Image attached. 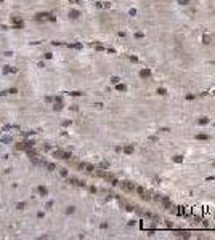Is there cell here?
<instances>
[{
	"label": "cell",
	"mask_w": 215,
	"mask_h": 240,
	"mask_svg": "<svg viewBox=\"0 0 215 240\" xmlns=\"http://www.w3.org/2000/svg\"><path fill=\"white\" fill-rule=\"evenodd\" d=\"M130 61H133V62H138V58H135V56H130Z\"/></svg>",
	"instance_id": "cell-14"
},
{
	"label": "cell",
	"mask_w": 215,
	"mask_h": 240,
	"mask_svg": "<svg viewBox=\"0 0 215 240\" xmlns=\"http://www.w3.org/2000/svg\"><path fill=\"white\" fill-rule=\"evenodd\" d=\"M178 3L180 5H188L190 3V0H178Z\"/></svg>",
	"instance_id": "cell-11"
},
{
	"label": "cell",
	"mask_w": 215,
	"mask_h": 240,
	"mask_svg": "<svg viewBox=\"0 0 215 240\" xmlns=\"http://www.w3.org/2000/svg\"><path fill=\"white\" fill-rule=\"evenodd\" d=\"M214 165H215V162H214Z\"/></svg>",
	"instance_id": "cell-16"
},
{
	"label": "cell",
	"mask_w": 215,
	"mask_h": 240,
	"mask_svg": "<svg viewBox=\"0 0 215 240\" xmlns=\"http://www.w3.org/2000/svg\"><path fill=\"white\" fill-rule=\"evenodd\" d=\"M135 15H137V10L132 8V10H130V16H135Z\"/></svg>",
	"instance_id": "cell-13"
},
{
	"label": "cell",
	"mask_w": 215,
	"mask_h": 240,
	"mask_svg": "<svg viewBox=\"0 0 215 240\" xmlns=\"http://www.w3.org/2000/svg\"><path fill=\"white\" fill-rule=\"evenodd\" d=\"M199 123H201V125H206V123H209V118H207V117H201V118H199Z\"/></svg>",
	"instance_id": "cell-6"
},
{
	"label": "cell",
	"mask_w": 215,
	"mask_h": 240,
	"mask_svg": "<svg viewBox=\"0 0 215 240\" xmlns=\"http://www.w3.org/2000/svg\"><path fill=\"white\" fill-rule=\"evenodd\" d=\"M117 90H119V91H125L127 86H125V85H122V83H117Z\"/></svg>",
	"instance_id": "cell-7"
},
{
	"label": "cell",
	"mask_w": 215,
	"mask_h": 240,
	"mask_svg": "<svg viewBox=\"0 0 215 240\" xmlns=\"http://www.w3.org/2000/svg\"><path fill=\"white\" fill-rule=\"evenodd\" d=\"M140 77L141 78H149L151 77V70L149 69H141L140 70Z\"/></svg>",
	"instance_id": "cell-1"
},
{
	"label": "cell",
	"mask_w": 215,
	"mask_h": 240,
	"mask_svg": "<svg viewBox=\"0 0 215 240\" xmlns=\"http://www.w3.org/2000/svg\"><path fill=\"white\" fill-rule=\"evenodd\" d=\"M162 203H164V207H165L167 210H172V208H173V207H172V203H170V199H169V197H164V199H162Z\"/></svg>",
	"instance_id": "cell-2"
},
{
	"label": "cell",
	"mask_w": 215,
	"mask_h": 240,
	"mask_svg": "<svg viewBox=\"0 0 215 240\" xmlns=\"http://www.w3.org/2000/svg\"><path fill=\"white\" fill-rule=\"evenodd\" d=\"M210 138V136H209V134H198V136H196V139H201V141H207V139Z\"/></svg>",
	"instance_id": "cell-3"
},
{
	"label": "cell",
	"mask_w": 215,
	"mask_h": 240,
	"mask_svg": "<svg viewBox=\"0 0 215 240\" xmlns=\"http://www.w3.org/2000/svg\"><path fill=\"white\" fill-rule=\"evenodd\" d=\"M210 40H212V39H210L209 35H204V37H202V42H204V43H210Z\"/></svg>",
	"instance_id": "cell-8"
},
{
	"label": "cell",
	"mask_w": 215,
	"mask_h": 240,
	"mask_svg": "<svg viewBox=\"0 0 215 240\" xmlns=\"http://www.w3.org/2000/svg\"><path fill=\"white\" fill-rule=\"evenodd\" d=\"M69 15H71V18H74V19H76V18L79 16V11H71Z\"/></svg>",
	"instance_id": "cell-10"
},
{
	"label": "cell",
	"mask_w": 215,
	"mask_h": 240,
	"mask_svg": "<svg viewBox=\"0 0 215 240\" xmlns=\"http://www.w3.org/2000/svg\"><path fill=\"white\" fill-rule=\"evenodd\" d=\"M172 160H173L175 163H182L183 162V157H182V155H175V157H172Z\"/></svg>",
	"instance_id": "cell-4"
},
{
	"label": "cell",
	"mask_w": 215,
	"mask_h": 240,
	"mask_svg": "<svg viewBox=\"0 0 215 240\" xmlns=\"http://www.w3.org/2000/svg\"><path fill=\"white\" fill-rule=\"evenodd\" d=\"M113 83H119V77H113Z\"/></svg>",
	"instance_id": "cell-15"
},
{
	"label": "cell",
	"mask_w": 215,
	"mask_h": 240,
	"mask_svg": "<svg viewBox=\"0 0 215 240\" xmlns=\"http://www.w3.org/2000/svg\"><path fill=\"white\" fill-rule=\"evenodd\" d=\"M157 93L161 94V96H165V94H167V91H165V88H159V90H157Z\"/></svg>",
	"instance_id": "cell-9"
},
{
	"label": "cell",
	"mask_w": 215,
	"mask_h": 240,
	"mask_svg": "<svg viewBox=\"0 0 215 240\" xmlns=\"http://www.w3.org/2000/svg\"><path fill=\"white\" fill-rule=\"evenodd\" d=\"M124 152H125V154H132V152H133V146H127V147H124Z\"/></svg>",
	"instance_id": "cell-5"
},
{
	"label": "cell",
	"mask_w": 215,
	"mask_h": 240,
	"mask_svg": "<svg viewBox=\"0 0 215 240\" xmlns=\"http://www.w3.org/2000/svg\"><path fill=\"white\" fill-rule=\"evenodd\" d=\"M135 35H137L138 39H143V37H145V34H143V32H137V34H135Z\"/></svg>",
	"instance_id": "cell-12"
}]
</instances>
